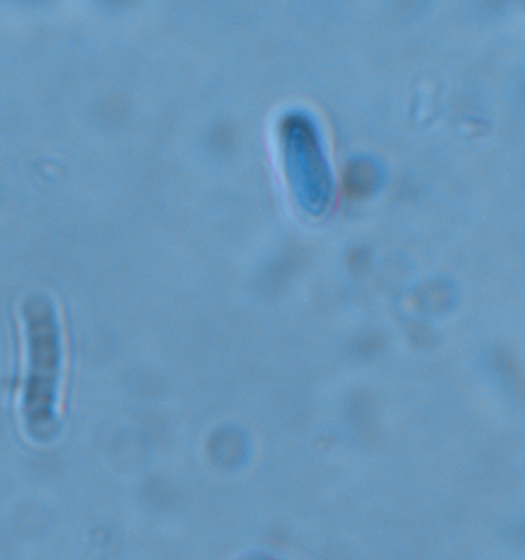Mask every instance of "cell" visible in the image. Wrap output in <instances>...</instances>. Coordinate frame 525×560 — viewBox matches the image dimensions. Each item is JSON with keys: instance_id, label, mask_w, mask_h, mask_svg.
<instances>
[{"instance_id": "3957f363", "label": "cell", "mask_w": 525, "mask_h": 560, "mask_svg": "<svg viewBox=\"0 0 525 560\" xmlns=\"http://www.w3.org/2000/svg\"><path fill=\"white\" fill-rule=\"evenodd\" d=\"M253 560H271V559H253Z\"/></svg>"}, {"instance_id": "7a4b0ae2", "label": "cell", "mask_w": 525, "mask_h": 560, "mask_svg": "<svg viewBox=\"0 0 525 560\" xmlns=\"http://www.w3.org/2000/svg\"><path fill=\"white\" fill-rule=\"evenodd\" d=\"M343 185H346V192L350 198H365L372 195L380 185L381 173L380 168L370 161L359 159L353 161L346 170V177H343Z\"/></svg>"}, {"instance_id": "6da1fadb", "label": "cell", "mask_w": 525, "mask_h": 560, "mask_svg": "<svg viewBox=\"0 0 525 560\" xmlns=\"http://www.w3.org/2000/svg\"><path fill=\"white\" fill-rule=\"evenodd\" d=\"M287 174L301 206L320 214L331 200V176L316 128L307 117H287L281 128Z\"/></svg>"}]
</instances>
